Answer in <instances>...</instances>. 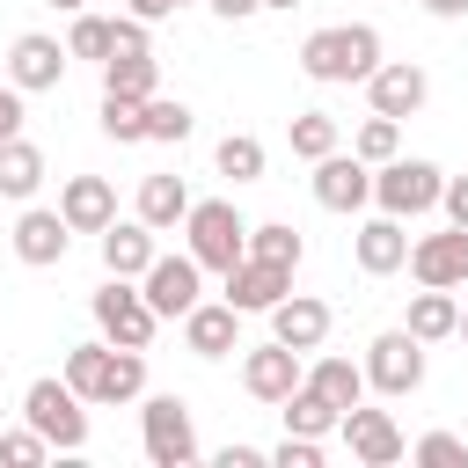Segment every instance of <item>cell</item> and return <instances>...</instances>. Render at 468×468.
<instances>
[{
  "mask_svg": "<svg viewBox=\"0 0 468 468\" xmlns=\"http://www.w3.org/2000/svg\"><path fill=\"white\" fill-rule=\"evenodd\" d=\"M212 461H219V468H263L271 453H263V446H241V439H234V446H219Z\"/></svg>",
  "mask_w": 468,
  "mask_h": 468,
  "instance_id": "obj_41",
  "label": "cell"
},
{
  "mask_svg": "<svg viewBox=\"0 0 468 468\" xmlns=\"http://www.w3.org/2000/svg\"><path fill=\"white\" fill-rule=\"evenodd\" d=\"M102 88L110 95H161V66H154V51H110L102 58Z\"/></svg>",
  "mask_w": 468,
  "mask_h": 468,
  "instance_id": "obj_25",
  "label": "cell"
},
{
  "mask_svg": "<svg viewBox=\"0 0 468 468\" xmlns=\"http://www.w3.org/2000/svg\"><path fill=\"white\" fill-rule=\"evenodd\" d=\"M44 453H58V446H51L37 424H22V431H0V461H7V468H37Z\"/></svg>",
  "mask_w": 468,
  "mask_h": 468,
  "instance_id": "obj_37",
  "label": "cell"
},
{
  "mask_svg": "<svg viewBox=\"0 0 468 468\" xmlns=\"http://www.w3.org/2000/svg\"><path fill=\"white\" fill-rule=\"evenodd\" d=\"M183 344H190L197 358H227V351L241 344V307H234V300H197V307L183 314Z\"/></svg>",
  "mask_w": 468,
  "mask_h": 468,
  "instance_id": "obj_19",
  "label": "cell"
},
{
  "mask_svg": "<svg viewBox=\"0 0 468 468\" xmlns=\"http://www.w3.org/2000/svg\"><path fill=\"white\" fill-rule=\"evenodd\" d=\"M190 205H197V197H190V183H183V176H146V183H139V219H146L154 234L183 227V219H190Z\"/></svg>",
  "mask_w": 468,
  "mask_h": 468,
  "instance_id": "obj_23",
  "label": "cell"
},
{
  "mask_svg": "<svg viewBox=\"0 0 468 468\" xmlns=\"http://www.w3.org/2000/svg\"><path fill=\"white\" fill-rule=\"evenodd\" d=\"M439 205H446V219H453V227H468V176H446Z\"/></svg>",
  "mask_w": 468,
  "mask_h": 468,
  "instance_id": "obj_40",
  "label": "cell"
},
{
  "mask_svg": "<svg viewBox=\"0 0 468 468\" xmlns=\"http://www.w3.org/2000/svg\"><path fill=\"white\" fill-rule=\"evenodd\" d=\"M292 292V271L285 263H263V256H241L234 271H227V300L241 307V314H271L278 300Z\"/></svg>",
  "mask_w": 468,
  "mask_h": 468,
  "instance_id": "obj_16",
  "label": "cell"
},
{
  "mask_svg": "<svg viewBox=\"0 0 468 468\" xmlns=\"http://www.w3.org/2000/svg\"><path fill=\"white\" fill-rule=\"evenodd\" d=\"M139 292L154 300V314L161 322H183L197 300H205V263L183 249V256H154L146 263V278H139Z\"/></svg>",
  "mask_w": 468,
  "mask_h": 468,
  "instance_id": "obj_9",
  "label": "cell"
},
{
  "mask_svg": "<svg viewBox=\"0 0 468 468\" xmlns=\"http://www.w3.org/2000/svg\"><path fill=\"white\" fill-rule=\"evenodd\" d=\"M110 44H117V22H110V15H88V7H80V15H73V29H66V51H73V58H95V66H102V58H110Z\"/></svg>",
  "mask_w": 468,
  "mask_h": 468,
  "instance_id": "obj_34",
  "label": "cell"
},
{
  "mask_svg": "<svg viewBox=\"0 0 468 468\" xmlns=\"http://www.w3.org/2000/svg\"><path fill=\"white\" fill-rule=\"evenodd\" d=\"M176 7H190V0H124V15H139V22H168Z\"/></svg>",
  "mask_w": 468,
  "mask_h": 468,
  "instance_id": "obj_42",
  "label": "cell"
},
{
  "mask_svg": "<svg viewBox=\"0 0 468 468\" xmlns=\"http://www.w3.org/2000/svg\"><path fill=\"white\" fill-rule=\"evenodd\" d=\"M373 66H380V29L373 22H329L300 44V73L322 80V88H351V80L366 88Z\"/></svg>",
  "mask_w": 468,
  "mask_h": 468,
  "instance_id": "obj_1",
  "label": "cell"
},
{
  "mask_svg": "<svg viewBox=\"0 0 468 468\" xmlns=\"http://www.w3.org/2000/svg\"><path fill=\"white\" fill-rule=\"evenodd\" d=\"M66 44L58 37H44V29H22L15 44H7V80L22 88V95H44V88H58L66 80Z\"/></svg>",
  "mask_w": 468,
  "mask_h": 468,
  "instance_id": "obj_11",
  "label": "cell"
},
{
  "mask_svg": "<svg viewBox=\"0 0 468 468\" xmlns=\"http://www.w3.org/2000/svg\"><path fill=\"white\" fill-rule=\"evenodd\" d=\"M51 7H66V15H80V7H88V0H51Z\"/></svg>",
  "mask_w": 468,
  "mask_h": 468,
  "instance_id": "obj_45",
  "label": "cell"
},
{
  "mask_svg": "<svg viewBox=\"0 0 468 468\" xmlns=\"http://www.w3.org/2000/svg\"><path fill=\"white\" fill-rule=\"evenodd\" d=\"M410 461H424V468H468V439L461 431H424L410 446Z\"/></svg>",
  "mask_w": 468,
  "mask_h": 468,
  "instance_id": "obj_36",
  "label": "cell"
},
{
  "mask_svg": "<svg viewBox=\"0 0 468 468\" xmlns=\"http://www.w3.org/2000/svg\"><path fill=\"white\" fill-rule=\"evenodd\" d=\"M7 139H22V88L15 80H0V146Z\"/></svg>",
  "mask_w": 468,
  "mask_h": 468,
  "instance_id": "obj_39",
  "label": "cell"
},
{
  "mask_svg": "<svg viewBox=\"0 0 468 468\" xmlns=\"http://www.w3.org/2000/svg\"><path fill=\"white\" fill-rule=\"evenodd\" d=\"M278 410H285V431H307V439H329V431L344 424V410H336L329 395H314L307 380H300V388H292V395H285Z\"/></svg>",
  "mask_w": 468,
  "mask_h": 468,
  "instance_id": "obj_27",
  "label": "cell"
},
{
  "mask_svg": "<svg viewBox=\"0 0 468 468\" xmlns=\"http://www.w3.org/2000/svg\"><path fill=\"white\" fill-rule=\"evenodd\" d=\"M37 183H44V154H37L29 139H7V146H0V197L29 205V197H37Z\"/></svg>",
  "mask_w": 468,
  "mask_h": 468,
  "instance_id": "obj_28",
  "label": "cell"
},
{
  "mask_svg": "<svg viewBox=\"0 0 468 468\" xmlns=\"http://www.w3.org/2000/svg\"><path fill=\"white\" fill-rule=\"evenodd\" d=\"M212 168H219L227 183H256V176H263V139L227 132V139H219V154H212Z\"/></svg>",
  "mask_w": 468,
  "mask_h": 468,
  "instance_id": "obj_33",
  "label": "cell"
},
{
  "mask_svg": "<svg viewBox=\"0 0 468 468\" xmlns=\"http://www.w3.org/2000/svg\"><path fill=\"white\" fill-rule=\"evenodd\" d=\"M66 380L80 388V402H139L146 395V351H124L110 336L73 344L66 351Z\"/></svg>",
  "mask_w": 468,
  "mask_h": 468,
  "instance_id": "obj_2",
  "label": "cell"
},
{
  "mask_svg": "<svg viewBox=\"0 0 468 468\" xmlns=\"http://www.w3.org/2000/svg\"><path fill=\"white\" fill-rule=\"evenodd\" d=\"M88 314H95V329H102L110 344H124V351H146V344H154V329H161L154 300H146L132 278H110V285H95Z\"/></svg>",
  "mask_w": 468,
  "mask_h": 468,
  "instance_id": "obj_5",
  "label": "cell"
},
{
  "mask_svg": "<svg viewBox=\"0 0 468 468\" xmlns=\"http://www.w3.org/2000/svg\"><path fill=\"white\" fill-rule=\"evenodd\" d=\"M263 7H285V15H292V7H300V0H263Z\"/></svg>",
  "mask_w": 468,
  "mask_h": 468,
  "instance_id": "obj_46",
  "label": "cell"
},
{
  "mask_svg": "<svg viewBox=\"0 0 468 468\" xmlns=\"http://www.w3.org/2000/svg\"><path fill=\"white\" fill-rule=\"evenodd\" d=\"M417 7H424V15H439V22H461V15H468V0H417Z\"/></svg>",
  "mask_w": 468,
  "mask_h": 468,
  "instance_id": "obj_44",
  "label": "cell"
},
{
  "mask_svg": "<svg viewBox=\"0 0 468 468\" xmlns=\"http://www.w3.org/2000/svg\"><path fill=\"white\" fill-rule=\"evenodd\" d=\"M351 154H358V161H373V168H380V161H395V154H402V117H380V110H373V117L351 132Z\"/></svg>",
  "mask_w": 468,
  "mask_h": 468,
  "instance_id": "obj_32",
  "label": "cell"
},
{
  "mask_svg": "<svg viewBox=\"0 0 468 468\" xmlns=\"http://www.w3.org/2000/svg\"><path fill=\"white\" fill-rule=\"evenodd\" d=\"M22 424H37L58 453H80L88 446V402H80V388L66 373H44V380L22 388Z\"/></svg>",
  "mask_w": 468,
  "mask_h": 468,
  "instance_id": "obj_3",
  "label": "cell"
},
{
  "mask_svg": "<svg viewBox=\"0 0 468 468\" xmlns=\"http://www.w3.org/2000/svg\"><path fill=\"white\" fill-rule=\"evenodd\" d=\"M0 366H7V351H0Z\"/></svg>",
  "mask_w": 468,
  "mask_h": 468,
  "instance_id": "obj_48",
  "label": "cell"
},
{
  "mask_svg": "<svg viewBox=\"0 0 468 468\" xmlns=\"http://www.w3.org/2000/svg\"><path fill=\"white\" fill-rule=\"evenodd\" d=\"M190 102H176V95H146V139L154 146H183L190 139Z\"/></svg>",
  "mask_w": 468,
  "mask_h": 468,
  "instance_id": "obj_30",
  "label": "cell"
},
{
  "mask_svg": "<svg viewBox=\"0 0 468 468\" xmlns=\"http://www.w3.org/2000/svg\"><path fill=\"white\" fill-rule=\"evenodd\" d=\"M410 278L417 285H468V227H446V234H424L410 241Z\"/></svg>",
  "mask_w": 468,
  "mask_h": 468,
  "instance_id": "obj_15",
  "label": "cell"
},
{
  "mask_svg": "<svg viewBox=\"0 0 468 468\" xmlns=\"http://www.w3.org/2000/svg\"><path fill=\"white\" fill-rule=\"evenodd\" d=\"M154 256H161V249H154V227H146L139 212L102 227V271H110V278H146Z\"/></svg>",
  "mask_w": 468,
  "mask_h": 468,
  "instance_id": "obj_21",
  "label": "cell"
},
{
  "mask_svg": "<svg viewBox=\"0 0 468 468\" xmlns=\"http://www.w3.org/2000/svg\"><path fill=\"white\" fill-rule=\"evenodd\" d=\"M271 461H278V468H322V439H307V431H285V439L271 446Z\"/></svg>",
  "mask_w": 468,
  "mask_h": 468,
  "instance_id": "obj_38",
  "label": "cell"
},
{
  "mask_svg": "<svg viewBox=\"0 0 468 468\" xmlns=\"http://www.w3.org/2000/svg\"><path fill=\"white\" fill-rule=\"evenodd\" d=\"M183 241H190V256L205 263V271H234L241 256H249V219L227 205V197H197L190 205V219H183Z\"/></svg>",
  "mask_w": 468,
  "mask_h": 468,
  "instance_id": "obj_4",
  "label": "cell"
},
{
  "mask_svg": "<svg viewBox=\"0 0 468 468\" xmlns=\"http://www.w3.org/2000/svg\"><path fill=\"white\" fill-rule=\"evenodd\" d=\"M366 388H380L388 402L417 395V388H424V344H417L410 329H380V336L366 344Z\"/></svg>",
  "mask_w": 468,
  "mask_h": 468,
  "instance_id": "obj_8",
  "label": "cell"
},
{
  "mask_svg": "<svg viewBox=\"0 0 468 468\" xmlns=\"http://www.w3.org/2000/svg\"><path fill=\"white\" fill-rule=\"evenodd\" d=\"M307 388H314V395H329L336 410H351V402H366V366H351V358H336V351H329V358H314V366H307Z\"/></svg>",
  "mask_w": 468,
  "mask_h": 468,
  "instance_id": "obj_26",
  "label": "cell"
},
{
  "mask_svg": "<svg viewBox=\"0 0 468 468\" xmlns=\"http://www.w3.org/2000/svg\"><path fill=\"white\" fill-rule=\"evenodd\" d=\"M307 351H292V344H256V351H241V388L256 395V402H285L300 380H307V366H300Z\"/></svg>",
  "mask_w": 468,
  "mask_h": 468,
  "instance_id": "obj_13",
  "label": "cell"
},
{
  "mask_svg": "<svg viewBox=\"0 0 468 468\" xmlns=\"http://www.w3.org/2000/svg\"><path fill=\"white\" fill-rule=\"evenodd\" d=\"M66 241H73L66 212H44V205H29V212L15 219V256H22L29 271H51V263H66Z\"/></svg>",
  "mask_w": 468,
  "mask_h": 468,
  "instance_id": "obj_18",
  "label": "cell"
},
{
  "mask_svg": "<svg viewBox=\"0 0 468 468\" xmlns=\"http://www.w3.org/2000/svg\"><path fill=\"white\" fill-rule=\"evenodd\" d=\"M139 439H146V461H154V468H190V461H197L190 402H183V395H146V410H139Z\"/></svg>",
  "mask_w": 468,
  "mask_h": 468,
  "instance_id": "obj_6",
  "label": "cell"
},
{
  "mask_svg": "<svg viewBox=\"0 0 468 468\" xmlns=\"http://www.w3.org/2000/svg\"><path fill=\"white\" fill-rule=\"evenodd\" d=\"M439 190H446V176H439L431 161L395 154V161H380V168H373V205H380V212H395V219L431 212V205H439Z\"/></svg>",
  "mask_w": 468,
  "mask_h": 468,
  "instance_id": "obj_7",
  "label": "cell"
},
{
  "mask_svg": "<svg viewBox=\"0 0 468 468\" xmlns=\"http://www.w3.org/2000/svg\"><path fill=\"white\" fill-rule=\"evenodd\" d=\"M351 249H358V271H366V278H395V271L410 263V234H402V219H395V212L366 219Z\"/></svg>",
  "mask_w": 468,
  "mask_h": 468,
  "instance_id": "obj_22",
  "label": "cell"
},
{
  "mask_svg": "<svg viewBox=\"0 0 468 468\" xmlns=\"http://www.w3.org/2000/svg\"><path fill=\"white\" fill-rule=\"evenodd\" d=\"M329 300H314V292H285L278 307H271V336L278 344H292V351H322L329 344Z\"/></svg>",
  "mask_w": 468,
  "mask_h": 468,
  "instance_id": "obj_17",
  "label": "cell"
},
{
  "mask_svg": "<svg viewBox=\"0 0 468 468\" xmlns=\"http://www.w3.org/2000/svg\"><path fill=\"white\" fill-rule=\"evenodd\" d=\"M102 132H110L117 146H139V139H146V102H139V95H110V88H102Z\"/></svg>",
  "mask_w": 468,
  "mask_h": 468,
  "instance_id": "obj_35",
  "label": "cell"
},
{
  "mask_svg": "<svg viewBox=\"0 0 468 468\" xmlns=\"http://www.w3.org/2000/svg\"><path fill=\"white\" fill-rule=\"evenodd\" d=\"M417 344H446L453 329H461V300L446 292V285H424L417 300H410V322H402Z\"/></svg>",
  "mask_w": 468,
  "mask_h": 468,
  "instance_id": "obj_24",
  "label": "cell"
},
{
  "mask_svg": "<svg viewBox=\"0 0 468 468\" xmlns=\"http://www.w3.org/2000/svg\"><path fill=\"white\" fill-rule=\"evenodd\" d=\"M314 205L322 212H358V205H373V161H358V154H322L314 161Z\"/></svg>",
  "mask_w": 468,
  "mask_h": 468,
  "instance_id": "obj_12",
  "label": "cell"
},
{
  "mask_svg": "<svg viewBox=\"0 0 468 468\" xmlns=\"http://www.w3.org/2000/svg\"><path fill=\"white\" fill-rule=\"evenodd\" d=\"M219 22H249V15H263V0H205Z\"/></svg>",
  "mask_w": 468,
  "mask_h": 468,
  "instance_id": "obj_43",
  "label": "cell"
},
{
  "mask_svg": "<svg viewBox=\"0 0 468 468\" xmlns=\"http://www.w3.org/2000/svg\"><path fill=\"white\" fill-rule=\"evenodd\" d=\"M453 336H461V344H468V307H461V329H453Z\"/></svg>",
  "mask_w": 468,
  "mask_h": 468,
  "instance_id": "obj_47",
  "label": "cell"
},
{
  "mask_svg": "<svg viewBox=\"0 0 468 468\" xmlns=\"http://www.w3.org/2000/svg\"><path fill=\"white\" fill-rule=\"evenodd\" d=\"M285 132H292V154H300V161H322V154H336V139H344L329 110H300Z\"/></svg>",
  "mask_w": 468,
  "mask_h": 468,
  "instance_id": "obj_31",
  "label": "cell"
},
{
  "mask_svg": "<svg viewBox=\"0 0 468 468\" xmlns=\"http://www.w3.org/2000/svg\"><path fill=\"white\" fill-rule=\"evenodd\" d=\"M424 95H431V73H424L417 58H380L373 80H366V102H373L380 117H417Z\"/></svg>",
  "mask_w": 468,
  "mask_h": 468,
  "instance_id": "obj_14",
  "label": "cell"
},
{
  "mask_svg": "<svg viewBox=\"0 0 468 468\" xmlns=\"http://www.w3.org/2000/svg\"><path fill=\"white\" fill-rule=\"evenodd\" d=\"M336 431H344V446H351V461H366V468H395V461L410 453V439H402V424H395L388 410H366V402H351Z\"/></svg>",
  "mask_w": 468,
  "mask_h": 468,
  "instance_id": "obj_10",
  "label": "cell"
},
{
  "mask_svg": "<svg viewBox=\"0 0 468 468\" xmlns=\"http://www.w3.org/2000/svg\"><path fill=\"white\" fill-rule=\"evenodd\" d=\"M249 256H263V263H285V271H300L307 241H300V227H285V219H263V227H249Z\"/></svg>",
  "mask_w": 468,
  "mask_h": 468,
  "instance_id": "obj_29",
  "label": "cell"
},
{
  "mask_svg": "<svg viewBox=\"0 0 468 468\" xmlns=\"http://www.w3.org/2000/svg\"><path fill=\"white\" fill-rule=\"evenodd\" d=\"M58 212H66L73 234H102V227L117 219V190H110V176H66Z\"/></svg>",
  "mask_w": 468,
  "mask_h": 468,
  "instance_id": "obj_20",
  "label": "cell"
}]
</instances>
